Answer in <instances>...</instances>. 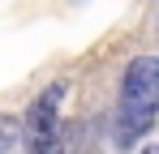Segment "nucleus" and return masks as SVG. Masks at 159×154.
I'll use <instances>...</instances> for the list:
<instances>
[{
  "label": "nucleus",
  "mask_w": 159,
  "mask_h": 154,
  "mask_svg": "<svg viewBox=\"0 0 159 154\" xmlns=\"http://www.w3.org/2000/svg\"><path fill=\"white\" fill-rule=\"evenodd\" d=\"M159 116V56H133L120 81V107H116V141L133 146L142 133L155 128Z\"/></svg>",
  "instance_id": "1"
},
{
  "label": "nucleus",
  "mask_w": 159,
  "mask_h": 154,
  "mask_svg": "<svg viewBox=\"0 0 159 154\" xmlns=\"http://www.w3.org/2000/svg\"><path fill=\"white\" fill-rule=\"evenodd\" d=\"M17 141H22V120H13V116H0V154H9Z\"/></svg>",
  "instance_id": "3"
},
{
  "label": "nucleus",
  "mask_w": 159,
  "mask_h": 154,
  "mask_svg": "<svg viewBox=\"0 0 159 154\" xmlns=\"http://www.w3.org/2000/svg\"><path fill=\"white\" fill-rule=\"evenodd\" d=\"M151 154H159V150H151Z\"/></svg>",
  "instance_id": "4"
},
{
  "label": "nucleus",
  "mask_w": 159,
  "mask_h": 154,
  "mask_svg": "<svg viewBox=\"0 0 159 154\" xmlns=\"http://www.w3.org/2000/svg\"><path fill=\"white\" fill-rule=\"evenodd\" d=\"M60 103H65V81H52L22 116V141L26 154H65L60 141Z\"/></svg>",
  "instance_id": "2"
}]
</instances>
